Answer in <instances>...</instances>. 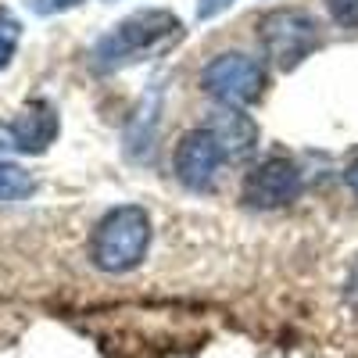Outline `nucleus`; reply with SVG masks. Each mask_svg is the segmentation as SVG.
Listing matches in <instances>:
<instances>
[{"instance_id":"1","label":"nucleus","mask_w":358,"mask_h":358,"mask_svg":"<svg viewBox=\"0 0 358 358\" xmlns=\"http://www.w3.org/2000/svg\"><path fill=\"white\" fill-rule=\"evenodd\" d=\"M179 36H183V25H179L172 11H136L126 22H118L97 43L94 62L101 69H115L122 62H136V57L169 50Z\"/></svg>"},{"instance_id":"2","label":"nucleus","mask_w":358,"mask_h":358,"mask_svg":"<svg viewBox=\"0 0 358 358\" xmlns=\"http://www.w3.org/2000/svg\"><path fill=\"white\" fill-rule=\"evenodd\" d=\"M147 244H151V215L136 204H122L97 222L90 258L104 273H129L143 262Z\"/></svg>"},{"instance_id":"3","label":"nucleus","mask_w":358,"mask_h":358,"mask_svg":"<svg viewBox=\"0 0 358 358\" xmlns=\"http://www.w3.org/2000/svg\"><path fill=\"white\" fill-rule=\"evenodd\" d=\"M262 43L265 54L273 57L276 69H294L301 65L305 57L319 47V25L315 18H308L305 11H294V8H280V11H268L262 18Z\"/></svg>"},{"instance_id":"4","label":"nucleus","mask_w":358,"mask_h":358,"mask_svg":"<svg viewBox=\"0 0 358 358\" xmlns=\"http://www.w3.org/2000/svg\"><path fill=\"white\" fill-rule=\"evenodd\" d=\"M204 90L226 108L255 104L265 94V69L248 54H219L201 76Z\"/></svg>"},{"instance_id":"5","label":"nucleus","mask_w":358,"mask_h":358,"mask_svg":"<svg viewBox=\"0 0 358 358\" xmlns=\"http://www.w3.org/2000/svg\"><path fill=\"white\" fill-rule=\"evenodd\" d=\"M297 194H301V172L287 158L265 162L244 179V201L255 208H280L290 204Z\"/></svg>"},{"instance_id":"6","label":"nucleus","mask_w":358,"mask_h":358,"mask_svg":"<svg viewBox=\"0 0 358 358\" xmlns=\"http://www.w3.org/2000/svg\"><path fill=\"white\" fill-rule=\"evenodd\" d=\"M222 165V147L212 136V129H194L176 147V176L190 190H204L215 179V169Z\"/></svg>"},{"instance_id":"7","label":"nucleus","mask_w":358,"mask_h":358,"mask_svg":"<svg viewBox=\"0 0 358 358\" xmlns=\"http://www.w3.org/2000/svg\"><path fill=\"white\" fill-rule=\"evenodd\" d=\"M8 133H11V147H18V151H25V155H40L57 136V111L47 101H29L15 115Z\"/></svg>"},{"instance_id":"8","label":"nucleus","mask_w":358,"mask_h":358,"mask_svg":"<svg viewBox=\"0 0 358 358\" xmlns=\"http://www.w3.org/2000/svg\"><path fill=\"white\" fill-rule=\"evenodd\" d=\"M204 129H212V136L219 140L222 147V158L229 162H244L255 155V143H258V129L248 115H241L236 108H226V111H215V118L208 122Z\"/></svg>"},{"instance_id":"9","label":"nucleus","mask_w":358,"mask_h":358,"mask_svg":"<svg viewBox=\"0 0 358 358\" xmlns=\"http://www.w3.org/2000/svg\"><path fill=\"white\" fill-rule=\"evenodd\" d=\"M33 176H29L25 169L18 165H8V162H0V201H18L25 194H33Z\"/></svg>"},{"instance_id":"10","label":"nucleus","mask_w":358,"mask_h":358,"mask_svg":"<svg viewBox=\"0 0 358 358\" xmlns=\"http://www.w3.org/2000/svg\"><path fill=\"white\" fill-rule=\"evenodd\" d=\"M18 36H22L18 18L0 8V69L11 62V54H15V47H18Z\"/></svg>"},{"instance_id":"11","label":"nucleus","mask_w":358,"mask_h":358,"mask_svg":"<svg viewBox=\"0 0 358 358\" xmlns=\"http://www.w3.org/2000/svg\"><path fill=\"white\" fill-rule=\"evenodd\" d=\"M326 11L344 29H358V0H326Z\"/></svg>"},{"instance_id":"12","label":"nucleus","mask_w":358,"mask_h":358,"mask_svg":"<svg viewBox=\"0 0 358 358\" xmlns=\"http://www.w3.org/2000/svg\"><path fill=\"white\" fill-rule=\"evenodd\" d=\"M229 4H233V0H201V4H197V18H215Z\"/></svg>"},{"instance_id":"13","label":"nucleus","mask_w":358,"mask_h":358,"mask_svg":"<svg viewBox=\"0 0 358 358\" xmlns=\"http://www.w3.org/2000/svg\"><path fill=\"white\" fill-rule=\"evenodd\" d=\"M348 301L351 308H358V262L351 265V276H348Z\"/></svg>"},{"instance_id":"14","label":"nucleus","mask_w":358,"mask_h":358,"mask_svg":"<svg viewBox=\"0 0 358 358\" xmlns=\"http://www.w3.org/2000/svg\"><path fill=\"white\" fill-rule=\"evenodd\" d=\"M348 187H351V190L358 194V162H355V165L348 169Z\"/></svg>"},{"instance_id":"15","label":"nucleus","mask_w":358,"mask_h":358,"mask_svg":"<svg viewBox=\"0 0 358 358\" xmlns=\"http://www.w3.org/2000/svg\"><path fill=\"white\" fill-rule=\"evenodd\" d=\"M72 4H79V0H54L50 8H72Z\"/></svg>"}]
</instances>
